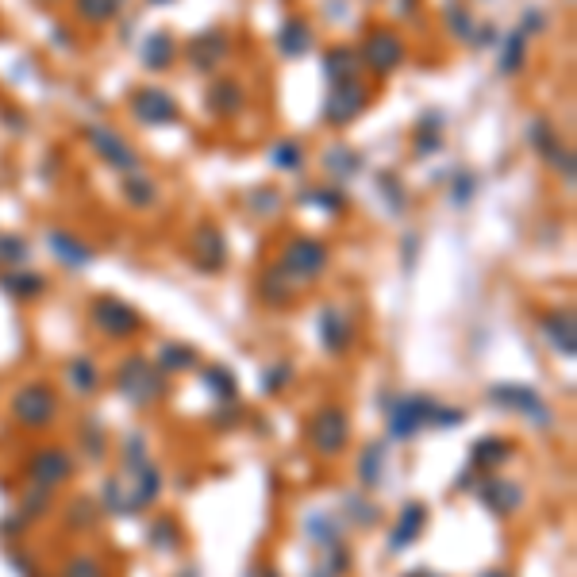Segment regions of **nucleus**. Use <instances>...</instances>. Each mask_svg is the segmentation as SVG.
<instances>
[{
	"label": "nucleus",
	"mask_w": 577,
	"mask_h": 577,
	"mask_svg": "<svg viewBox=\"0 0 577 577\" xmlns=\"http://www.w3.org/2000/svg\"><path fill=\"white\" fill-rule=\"evenodd\" d=\"M547 158H551L554 174H562L566 181H574V151H570V147H562V143H558Z\"/></svg>",
	"instance_id": "nucleus-51"
},
{
	"label": "nucleus",
	"mask_w": 577,
	"mask_h": 577,
	"mask_svg": "<svg viewBox=\"0 0 577 577\" xmlns=\"http://www.w3.org/2000/svg\"><path fill=\"white\" fill-rule=\"evenodd\" d=\"M139 58H143L147 70H170L177 62L174 35H170V31H154V35H147V43L139 47Z\"/></svg>",
	"instance_id": "nucleus-26"
},
{
	"label": "nucleus",
	"mask_w": 577,
	"mask_h": 577,
	"mask_svg": "<svg viewBox=\"0 0 577 577\" xmlns=\"http://www.w3.org/2000/svg\"><path fill=\"white\" fill-rule=\"evenodd\" d=\"M81 443H85V451L93 454H104V427L97 420H85V431H81Z\"/></svg>",
	"instance_id": "nucleus-52"
},
{
	"label": "nucleus",
	"mask_w": 577,
	"mask_h": 577,
	"mask_svg": "<svg viewBox=\"0 0 577 577\" xmlns=\"http://www.w3.org/2000/svg\"><path fill=\"white\" fill-rule=\"evenodd\" d=\"M527 143H531L535 151L547 158V154H551L562 139H558V131H554V124L547 120V116H535V120L527 124Z\"/></svg>",
	"instance_id": "nucleus-38"
},
{
	"label": "nucleus",
	"mask_w": 577,
	"mask_h": 577,
	"mask_svg": "<svg viewBox=\"0 0 577 577\" xmlns=\"http://www.w3.org/2000/svg\"><path fill=\"white\" fill-rule=\"evenodd\" d=\"M312 577H331V574H324V570H316V574H312Z\"/></svg>",
	"instance_id": "nucleus-61"
},
{
	"label": "nucleus",
	"mask_w": 577,
	"mask_h": 577,
	"mask_svg": "<svg viewBox=\"0 0 577 577\" xmlns=\"http://www.w3.org/2000/svg\"><path fill=\"white\" fill-rule=\"evenodd\" d=\"M101 504L112 512V516H135V512H143V504H139V497H135V489L127 485L124 474H112L104 481Z\"/></svg>",
	"instance_id": "nucleus-22"
},
{
	"label": "nucleus",
	"mask_w": 577,
	"mask_h": 577,
	"mask_svg": "<svg viewBox=\"0 0 577 577\" xmlns=\"http://www.w3.org/2000/svg\"><path fill=\"white\" fill-rule=\"evenodd\" d=\"M308 539L327 551V547H335V543H343V524L331 516V512H316V516H308Z\"/></svg>",
	"instance_id": "nucleus-33"
},
{
	"label": "nucleus",
	"mask_w": 577,
	"mask_h": 577,
	"mask_svg": "<svg viewBox=\"0 0 577 577\" xmlns=\"http://www.w3.org/2000/svg\"><path fill=\"white\" fill-rule=\"evenodd\" d=\"M370 108V89L354 77V81H343V85H331L324 97V124L327 127H347L354 124L362 112Z\"/></svg>",
	"instance_id": "nucleus-6"
},
{
	"label": "nucleus",
	"mask_w": 577,
	"mask_h": 577,
	"mask_svg": "<svg viewBox=\"0 0 577 577\" xmlns=\"http://www.w3.org/2000/svg\"><path fill=\"white\" fill-rule=\"evenodd\" d=\"M197 362H201V354L193 351V347H185V343H166V347H158V358H154V366H158L162 374L193 370Z\"/></svg>",
	"instance_id": "nucleus-32"
},
{
	"label": "nucleus",
	"mask_w": 577,
	"mask_h": 577,
	"mask_svg": "<svg viewBox=\"0 0 577 577\" xmlns=\"http://www.w3.org/2000/svg\"><path fill=\"white\" fill-rule=\"evenodd\" d=\"M85 139H89L93 151L101 154V162H108L112 170H120V174H135V170H139V154H135V147L127 143L120 131L93 124L85 131Z\"/></svg>",
	"instance_id": "nucleus-12"
},
{
	"label": "nucleus",
	"mask_w": 577,
	"mask_h": 577,
	"mask_svg": "<svg viewBox=\"0 0 577 577\" xmlns=\"http://www.w3.org/2000/svg\"><path fill=\"white\" fill-rule=\"evenodd\" d=\"M443 20H447V27L454 31V39H462V43H474V16L462 8V4H447V12H443Z\"/></svg>",
	"instance_id": "nucleus-42"
},
{
	"label": "nucleus",
	"mask_w": 577,
	"mask_h": 577,
	"mask_svg": "<svg viewBox=\"0 0 577 577\" xmlns=\"http://www.w3.org/2000/svg\"><path fill=\"white\" fill-rule=\"evenodd\" d=\"M343 512H347L358 527H374L377 520H381V508L370 504L366 497H347V501H343Z\"/></svg>",
	"instance_id": "nucleus-43"
},
{
	"label": "nucleus",
	"mask_w": 577,
	"mask_h": 577,
	"mask_svg": "<svg viewBox=\"0 0 577 577\" xmlns=\"http://www.w3.org/2000/svg\"><path fill=\"white\" fill-rule=\"evenodd\" d=\"M374 185L385 193V204H389L393 212H401L404 204H408V201H404V185H401V177H397V174H377Z\"/></svg>",
	"instance_id": "nucleus-45"
},
{
	"label": "nucleus",
	"mask_w": 577,
	"mask_h": 577,
	"mask_svg": "<svg viewBox=\"0 0 577 577\" xmlns=\"http://www.w3.org/2000/svg\"><path fill=\"white\" fill-rule=\"evenodd\" d=\"M308 443H312V451L324 454V458H339L351 447V420H347V412L339 404L320 408L308 420Z\"/></svg>",
	"instance_id": "nucleus-5"
},
{
	"label": "nucleus",
	"mask_w": 577,
	"mask_h": 577,
	"mask_svg": "<svg viewBox=\"0 0 577 577\" xmlns=\"http://www.w3.org/2000/svg\"><path fill=\"white\" fill-rule=\"evenodd\" d=\"M358 62H362L370 74H393V70H401V62H404L401 35L389 31V27L370 31V35L362 39V47H358Z\"/></svg>",
	"instance_id": "nucleus-8"
},
{
	"label": "nucleus",
	"mask_w": 577,
	"mask_h": 577,
	"mask_svg": "<svg viewBox=\"0 0 577 577\" xmlns=\"http://www.w3.org/2000/svg\"><path fill=\"white\" fill-rule=\"evenodd\" d=\"M12 566H16V574L20 577H31V562H27L24 554H12Z\"/></svg>",
	"instance_id": "nucleus-56"
},
{
	"label": "nucleus",
	"mask_w": 577,
	"mask_h": 577,
	"mask_svg": "<svg viewBox=\"0 0 577 577\" xmlns=\"http://www.w3.org/2000/svg\"><path fill=\"white\" fill-rule=\"evenodd\" d=\"M62 577H104V570H101V562H97V558H89V554H77V558H70V562H66Z\"/></svg>",
	"instance_id": "nucleus-48"
},
{
	"label": "nucleus",
	"mask_w": 577,
	"mask_h": 577,
	"mask_svg": "<svg viewBox=\"0 0 577 577\" xmlns=\"http://www.w3.org/2000/svg\"><path fill=\"white\" fill-rule=\"evenodd\" d=\"M524 62H527V35H524V31H512V35L501 43L497 70H501L504 77H516L520 70H524Z\"/></svg>",
	"instance_id": "nucleus-31"
},
{
	"label": "nucleus",
	"mask_w": 577,
	"mask_h": 577,
	"mask_svg": "<svg viewBox=\"0 0 577 577\" xmlns=\"http://www.w3.org/2000/svg\"><path fill=\"white\" fill-rule=\"evenodd\" d=\"M358 166H362V158L354 151H347L343 143H335V147L324 154V170L331 177H354L358 174Z\"/></svg>",
	"instance_id": "nucleus-37"
},
{
	"label": "nucleus",
	"mask_w": 577,
	"mask_h": 577,
	"mask_svg": "<svg viewBox=\"0 0 577 577\" xmlns=\"http://www.w3.org/2000/svg\"><path fill=\"white\" fill-rule=\"evenodd\" d=\"M327 262H331V251H327V243H320L316 235H293V239L281 247V258H277L281 274L293 277V281L320 277L327 270Z\"/></svg>",
	"instance_id": "nucleus-4"
},
{
	"label": "nucleus",
	"mask_w": 577,
	"mask_h": 577,
	"mask_svg": "<svg viewBox=\"0 0 577 577\" xmlns=\"http://www.w3.org/2000/svg\"><path fill=\"white\" fill-rule=\"evenodd\" d=\"M51 254L62 262V266H70V270H85V266H93V258H97V251L81 239V235H74V231H51Z\"/></svg>",
	"instance_id": "nucleus-19"
},
{
	"label": "nucleus",
	"mask_w": 577,
	"mask_h": 577,
	"mask_svg": "<svg viewBox=\"0 0 577 577\" xmlns=\"http://www.w3.org/2000/svg\"><path fill=\"white\" fill-rule=\"evenodd\" d=\"M27 258V239L24 235H8V231H0V266H20Z\"/></svg>",
	"instance_id": "nucleus-44"
},
{
	"label": "nucleus",
	"mask_w": 577,
	"mask_h": 577,
	"mask_svg": "<svg viewBox=\"0 0 577 577\" xmlns=\"http://www.w3.org/2000/svg\"><path fill=\"white\" fill-rule=\"evenodd\" d=\"M270 162H274L277 170H289V174H297L304 166V147L297 139H281L274 151H270Z\"/></svg>",
	"instance_id": "nucleus-40"
},
{
	"label": "nucleus",
	"mask_w": 577,
	"mask_h": 577,
	"mask_svg": "<svg viewBox=\"0 0 577 577\" xmlns=\"http://www.w3.org/2000/svg\"><path fill=\"white\" fill-rule=\"evenodd\" d=\"M131 116L147 127H170L177 124L181 108H177L174 93H166L162 85H143L131 93Z\"/></svg>",
	"instance_id": "nucleus-9"
},
{
	"label": "nucleus",
	"mask_w": 577,
	"mask_h": 577,
	"mask_svg": "<svg viewBox=\"0 0 577 577\" xmlns=\"http://www.w3.org/2000/svg\"><path fill=\"white\" fill-rule=\"evenodd\" d=\"M424 527H427V508L420 501H412L401 512V520H397V527H393V535H389V551H404V547H412V543L424 535Z\"/></svg>",
	"instance_id": "nucleus-23"
},
{
	"label": "nucleus",
	"mask_w": 577,
	"mask_h": 577,
	"mask_svg": "<svg viewBox=\"0 0 577 577\" xmlns=\"http://www.w3.org/2000/svg\"><path fill=\"white\" fill-rule=\"evenodd\" d=\"M404 577H439V574H431V570H412V574H404Z\"/></svg>",
	"instance_id": "nucleus-59"
},
{
	"label": "nucleus",
	"mask_w": 577,
	"mask_h": 577,
	"mask_svg": "<svg viewBox=\"0 0 577 577\" xmlns=\"http://www.w3.org/2000/svg\"><path fill=\"white\" fill-rule=\"evenodd\" d=\"M477 497L497 516H516L524 508V485L504 474H485V481L477 485Z\"/></svg>",
	"instance_id": "nucleus-15"
},
{
	"label": "nucleus",
	"mask_w": 577,
	"mask_h": 577,
	"mask_svg": "<svg viewBox=\"0 0 577 577\" xmlns=\"http://www.w3.org/2000/svg\"><path fill=\"white\" fill-rule=\"evenodd\" d=\"M312 43H316L312 24L304 16H285V24L277 31V51L285 54V58H304V54L312 51Z\"/></svg>",
	"instance_id": "nucleus-20"
},
{
	"label": "nucleus",
	"mask_w": 577,
	"mask_h": 577,
	"mask_svg": "<svg viewBox=\"0 0 577 577\" xmlns=\"http://www.w3.org/2000/svg\"><path fill=\"white\" fill-rule=\"evenodd\" d=\"M116 385H120L124 401H131L135 408H151L154 401L166 397V374L154 366L147 354L124 358L120 370H116Z\"/></svg>",
	"instance_id": "nucleus-2"
},
{
	"label": "nucleus",
	"mask_w": 577,
	"mask_h": 577,
	"mask_svg": "<svg viewBox=\"0 0 577 577\" xmlns=\"http://www.w3.org/2000/svg\"><path fill=\"white\" fill-rule=\"evenodd\" d=\"M89 316H93V327L108 339H131L139 331V312L120 297H97Z\"/></svg>",
	"instance_id": "nucleus-10"
},
{
	"label": "nucleus",
	"mask_w": 577,
	"mask_h": 577,
	"mask_svg": "<svg viewBox=\"0 0 577 577\" xmlns=\"http://www.w3.org/2000/svg\"><path fill=\"white\" fill-rule=\"evenodd\" d=\"M47 501H51V489H39V485H31L24 493V508H20V516L24 520H35V516H43L47 512Z\"/></svg>",
	"instance_id": "nucleus-46"
},
{
	"label": "nucleus",
	"mask_w": 577,
	"mask_h": 577,
	"mask_svg": "<svg viewBox=\"0 0 577 577\" xmlns=\"http://www.w3.org/2000/svg\"><path fill=\"white\" fill-rule=\"evenodd\" d=\"M124 197L127 204H135V208H151V204L158 201V185H154L143 170H135V174L124 177Z\"/></svg>",
	"instance_id": "nucleus-34"
},
{
	"label": "nucleus",
	"mask_w": 577,
	"mask_h": 577,
	"mask_svg": "<svg viewBox=\"0 0 577 577\" xmlns=\"http://www.w3.org/2000/svg\"><path fill=\"white\" fill-rule=\"evenodd\" d=\"M27 477L39 489H58V485H66L74 477V458L62 447H39L27 458Z\"/></svg>",
	"instance_id": "nucleus-11"
},
{
	"label": "nucleus",
	"mask_w": 577,
	"mask_h": 577,
	"mask_svg": "<svg viewBox=\"0 0 577 577\" xmlns=\"http://www.w3.org/2000/svg\"><path fill=\"white\" fill-rule=\"evenodd\" d=\"M204 385H208V393H216V397H224V401H235V393H239L235 374H231L227 366H208V370H204Z\"/></svg>",
	"instance_id": "nucleus-41"
},
{
	"label": "nucleus",
	"mask_w": 577,
	"mask_h": 577,
	"mask_svg": "<svg viewBox=\"0 0 577 577\" xmlns=\"http://www.w3.org/2000/svg\"><path fill=\"white\" fill-rule=\"evenodd\" d=\"M385 462H389V447L377 439V443H366V451L358 458V481L366 489H377L385 481Z\"/></svg>",
	"instance_id": "nucleus-29"
},
{
	"label": "nucleus",
	"mask_w": 577,
	"mask_h": 577,
	"mask_svg": "<svg viewBox=\"0 0 577 577\" xmlns=\"http://www.w3.org/2000/svg\"><path fill=\"white\" fill-rule=\"evenodd\" d=\"M204 101H208V112H212V116L231 120V116H239V112L247 108V89H243V81H239V77L224 74V77H216V81L208 85Z\"/></svg>",
	"instance_id": "nucleus-17"
},
{
	"label": "nucleus",
	"mask_w": 577,
	"mask_h": 577,
	"mask_svg": "<svg viewBox=\"0 0 577 577\" xmlns=\"http://www.w3.org/2000/svg\"><path fill=\"white\" fill-rule=\"evenodd\" d=\"M58 412H62V404H58L54 385L47 381H27L12 397V420L24 431H47L58 420Z\"/></svg>",
	"instance_id": "nucleus-3"
},
{
	"label": "nucleus",
	"mask_w": 577,
	"mask_h": 577,
	"mask_svg": "<svg viewBox=\"0 0 577 577\" xmlns=\"http://www.w3.org/2000/svg\"><path fill=\"white\" fill-rule=\"evenodd\" d=\"M277 208H281V197H277L274 189H258V193H251L254 216H274Z\"/></svg>",
	"instance_id": "nucleus-50"
},
{
	"label": "nucleus",
	"mask_w": 577,
	"mask_h": 577,
	"mask_svg": "<svg viewBox=\"0 0 577 577\" xmlns=\"http://www.w3.org/2000/svg\"><path fill=\"white\" fill-rule=\"evenodd\" d=\"M481 577H512V574H508V570H485Z\"/></svg>",
	"instance_id": "nucleus-58"
},
{
	"label": "nucleus",
	"mask_w": 577,
	"mask_h": 577,
	"mask_svg": "<svg viewBox=\"0 0 577 577\" xmlns=\"http://www.w3.org/2000/svg\"><path fill=\"white\" fill-rule=\"evenodd\" d=\"M185 54H189V66L197 70V74H216L220 66H224V58L231 54V43H227V31H220V27H208V31H201L189 47H185Z\"/></svg>",
	"instance_id": "nucleus-16"
},
{
	"label": "nucleus",
	"mask_w": 577,
	"mask_h": 577,
	"mask_svg": "<svg viewBox=\"0 0 577 577\" xmlns=\"http://www.w3.org/2000/svg\"><path fill=\"white\" fill-rule=\"evenodd\" d=\"M539 327L547 335L554 354L562 358H574L577 354V327H574V312H543L539 316Z\"/></svg>",
	"instance_id": "nucleus-18"
},
{
	"label": "nucleus",
	"mask_w": 577,
	"mask_h": 577,
	"mask_svg": "<svg viewBox=\"0 0 577 577\" xmlns=\"http://www.w3.org/2000/svg\"><path fill=\"white\" fill-rule=\"evenodd\" d=\"M147 535H151V547H154V551H162V554L181 551V543H185V539H181V527H177L174 520H154Z\"/></svg>",
	"instance_id": "nucleus-39"
},
{
	"label": "nucleus",
	"mask_w": 577,
	"mask_h": 577,
	"mask_svg": "<svg viewBox=\"0 0 577 577\" xmlns=\"http://www.w3.org/2000/svg\"><path fill=\"white\" fill-rule=\"evenodd\" d=\"M474 189H477V181L466 170H458L454 174V185H451V197L454 204H466V201H474Z\"/></svg>",
	"instance_id": "nucleus-53"
},
{
	"label": "nucleus",
	"mask_w": 577,
	"mask_h": 577,
	"mask_svg": "<svg viewBox=\"0 0 577 577\" xmlns=\"http://www.w3.org/2000/svg\"><path fill=\"white\" fill-rule=\"evenodd\" d=\"M258 301L270 304V308L293 304V277L281 274V266H270L266 274L258 277Z\"/></svg>",
	"instance_id": "nucleus-28"
},
{
	"label": "nucleus",
	"mask_w": 577,
	"mask_h": 577,
	"mask_svg": "<svg viewBox=\"0 0 577 577\" xmlns=\"http://www.w3.org/2000/svg\"><path fill=\"white\" fill-rule=\"evenodd\" d=\"M351 570V551L343 547V543H335V547H327V562H324V574L331 577H343Z\"/></svg>",
	"instance_id": "nucleus-49"
},
{
	"label": "nucleus",
	"mask_w": 577,
	"mask_h": 577,
	"mask_svg": "<svg viewBox=\"0 0 577 577\" xmlns=\"http://www.w3.org/2000/svg\"><path fill=\"white\" fill-rule=\"evenodd\" d=\"M124 462H127V470H135V466H143V462H151V458H147V447H143V435H131V439H127V447H124Z\"/></svg>",
	"instance_id": "nucleus-54"
},
{
	"label": "nucleus",
	"mask_w": 577,
	"mask_h": 577,
	"mask_svg": "<svg viewBox=\"0 0 577 577\" xmlns=\"http://www.w3.org/2000/svg\"><path fill=\"white\" fill-rule=\"evenodd\" d=\"M385 416H389V435L393 439H416L424 427H458L466 416L462 408L431 401L424 393H404V397H385Z\"/></svg>",
	"instance_id": "nucleus-1"
},
{
	"label": "nucleus",
	"mask_w": 577,
	"mask_h": 577,
	"mask_svg": "<svg viewBox=\"0 0 577 577\" xmlns=\"http://www.w3.org/2000/svg\"><path fill=\"white\" fill-rule=\"evenodd\" d=\"M439 147H443V116L427 112L416 127V154H435Z\"/></svg>",
	"instance_id": "nucleus-36"
},
{
	"label": "nucleus",
	"mask_w": 577,
	"mask_h": 577,
	"mask_svg": "<svg viewBox=\"0 0 577 577\" xmlns=\"http://www.w3.org/2000/svg\"><path fill=\"white\" fill-rule=\"evenodd\" d=\"M289 381H293V366H289V362H274V366L262 374V389H266V393H281Z\"/></svg>",
	"instance_id": "nucleus-47"
},
{
	"label": "nucleus",
	"mask_w": 577,
	"mask_h": 577,
	"mask_svg": "<svg viewBox=\"0 0 577 577\" xmlns=\"http://www.w3.org/2000/svg\"><path fill=\"white\" fill-rule=\"evenodd\" d=\"M508 458H512V443L497 439V435H485V439H477L474 451H470V470L474 474H497Z\"/></svg>",
	"instance_id": "nucleus-21"
},
{
	"label": "nucleus",
	"mask_w": 577,
	"mask_h": 577,
	"mask_svg": "<svg viewBox=\"0 0 577 577\" xmlns=\"http://www.w3.org/2000/svg\"><path fill=\"white\" fill-rule=\"evenodd\" d=\"M0 289L8 293V297H16V301H39L43 293H47V277L35 274V270H8V274H0Z\"/></svg>",
	"instance_id": "nucleus-24"
},
{
	"label": "nucleus",
	"mask_w": 577,
	"mask_h": 577,
	"mask_svg": "<svg viewBox=\"0 0 577 577\" xmlns=\"http://www.w3.org/2000/svg\"><path fill=\"white\" fill-rule=\"evenodd\" d=\"M247 577H277V574L270 570V566H254V570H251Z\"/></svg>",
	"instance_id": "nucleus-57"
},
{
	"label": "nucleus",
	"mask_w": 577,
	"mask_h": 577,
	"mask_svg": "<svg viewBox=\"0 0 577 577\" xmlns=\"http://www.w3.org/2000/svg\"><path fill=\"white\" fill-rule=\"evenodd\" d=\"M543 27H547V16H543L539 8H527V16H524V24H520V31H524V35H539Z\"/></svg>",
	"instance_id": "nucleus-55"
},
{
	"label": "nucleus",
	"mask_w": 577,
	"mask_h": 577,
	"mask_svg": "<svg viewBox=\"0 0 577 577\" xmlns=\"http://www.w3.org/2000/svg\"><path fill=\"white\" fill-rule=\"evenodd\" d=\"M401 8H416V0H401Z\"/></svg>",
	"instance_id": "nucleus-60"
},
{
	"label": "nucleus",
	"mask_w": 577,
	"mask_h": 577,
	"mask_svg": "<svg viewBox=\"0 0 577 577\" xmlns=\"http://www.w3.org/2000/svg\"><path fill=\"white\" fill-rule=\"evenodd\" d=\"M301 204L304 208H316V212H327V216H339L347 208V193L343 189H304Z\"/></svg>",
	"instance_id": "nucleus-35"
},
{
	"label": "nucleus",
	"mask_w": 577,
	"mask_h": 577,
	"mask_svg": "<svg viewBox=\"0 0 577 577\" xmlns=\"http://www.w3.org/2000/svg\"><path fill=\"white\" fill-rule=\"evenodd\" d=\"M151 4H170V0H151Z\"/></svg>",
	"instance_id": "nucleus-62"
},
{
	"label": "nucleus",
	"mask_w": 577,
	"mask_h": 577,
	"mask_svg": "<svg viewBox=\"0 0 577 577\" xmlns=\"http://www.w3.org/2000/svg\"><path fill=\"white\" fill-rule=\"evenodd\" d=\"M66 381H70L74 393L93 397V393L101 389V366H97L89 354H74V358L66 362Z\"/></svg>",
	"instance_id": "nucleus-25"
},
{
	"label": "nucleus",
	"mask_w": 577,
	"mask_h": 577,
	"mask_svg": "<svg viewBox=\"0 0 577 577\" xmlns=\"http://www.w3.org/2000/svg\"><path fill=\"white\" fill-rule=\"evenodd\" d=\"M124 0H74V16L89 27H104L120 16Z\"/></svg>",
	"instance_id": "nucleus-30"
},
{
	"label": "nucleus",
	"mask_w": 577,
	"mask_h": 577,
	"mask_svg": "<svg viewBox=\"0 0 577 577\" xmlns=\"http://www.w3.org/2000/svg\"><path fill=\"white\" fill-rule=\"evenodd\" d=\"M189 262L201 270V274H220L227 266V239L216 224L193 227V239H189Z\"/></svg>",
	"instance_id": "nucleus-13"
},
{
	"label": "nucleus",
	"mask_w": 577,
	"mask_h": 577,
	"mask_svg": "<svg viewBox=\"0 0 577 577\" xmlns=\"http://www.w3.org/2000/svg\"><path fill=\"white\" fill-rule=\"evenodd\" d=\"M489 404H497L504 412H520L527 416L535 427H551L554 416H551V404L543 401L535 389H527V385H516V381H504V385H493L489 389Z\"/></svg>",
	"instance_id": "nucleus-7"
},
{
	"label": "nucleus",
	"mask_w": 577,
	"mask_h": 577,
	"mask_svg": "<svg viewBox=\"0 0 577 577\" xmlns=\"http://www.w3.org/2000/svg\"><path fill=\"white\" fill-rule=\"evenodd\" d=\"M316 339L327 354H347L354 347V316L339 304H327L316 320Z\"/></svg>",
	"instance_id": "nucleus-14"
},
{
	"label": "nucleus",
	"mask_w": 577,
	"mask_h": 577,
	"mask_svg": "<svg viewBox=\"0 0 577 577\" xmlns=\"http://www.w3.org/2000/svg\"><path fill=\"white\" fill-rule=\"evenodd\" d=\"M358 70H362V62H358V51H351V47H331V51H324V77L327 85H343V81H354L358 77Z\"/></svg>",
	"instance_id": "nucleus-27"
}]
</instances>
